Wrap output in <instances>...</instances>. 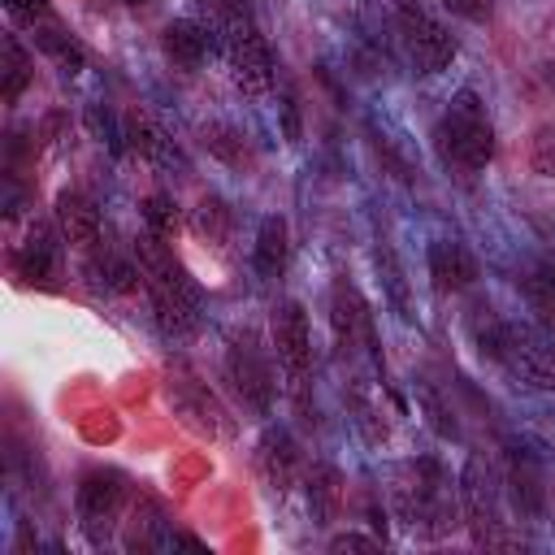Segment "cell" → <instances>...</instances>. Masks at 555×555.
Wrapping results in <instances>:
<instances>
[{
    "label": "cell",
    "instance_id": "obj_1",
    "mask_svg": "<svg viewBox=\"0 0 555 555\" xmlns=\"http://www.w3.org/2000/svg\"><path fill=\"white\" fill-rule=\"evenodd\" d=\"M134 256H139V269H143V282H147L152 312H156L160 330H165L169 338H186V334L199 325V295H195L186 269L173 260L169 238H156V234L147 230V234H139Z\"/></svg>",
    "mask_w": 555,
    "mask_h": 555
},
{
    "label": "cell",
    "instance_id": "obj_2",
    "mask_svg": "<svg viewBox=\"0 0 555 555\" xmlns=\"http://www.w3.org/2000/svg\"><path fill=\"white\" fill-rule=\"evenodd\" d=\"M438 152L447 165L477 173L494 160V121L486 113V104L477 100V91H455L442 121H438Z\"/></svg>",
    "mask_w": 555,
    "mask_h": 555
},
{
    "label": "cell",
    "instance_id": "obj_3",
    "mask_svg": "<svg viewBox=\"0 0 555 555\" xmlns=\"http://www.w3.org/2000/svg\"><path fill=\"white\" fill-rule=\"evenodd\" d=\"M273 347H278V364L286 373V390L299 403V412H308V377H312V330H308V312L295 299H282L273 308Z\"/></svg>",
    "mask_w": 555,
    "mask_h": 555
},
{
    "label": "cell",
    "instance_id": "obj_4",
    "mask_svg": "<svg viewBox=\"0 0 555 555\" xmlns=\"http://www.w3.org/2000/svg\"><path fill=\"white\" fill-rule=\"evenodd\" d=\"M499 364L533 390H555V338L529 321H507L503 330V347H499Z\"/></svg>",
    "mask_w": 555,
    "mask_h": 555
},
{
    "label": "cell",
    "instance_id": "obj_5",
    "mask_svg": "<svg viewBox=\"0 0 555 555\" xmlns=\"http://www.w3.org/2000/svg\"><path fill=\"white\" fill-rule=\"evenodd\" d=\"M225 377L234 382V390L243 395L247 408H256V412H269V408H273V390H278V382H273L269 351L260 347L256 334L243 330V334L230 338V347H225Z\"/></svg>",
    "mask_w": 555,
    "mask_h": 555
},
{
    "label": "cell",
    "instance_id": "obj_6",
    "mask_svg": "<svg viewBox=\"0 0 555 555\" xmlns=\"http://www.w3.org/2000/svg\"><path fill=\"white\" fill-rule=\"evenodd\" d=\"M460 503H464V520L473 529V542L477 546H499L503 542L499 494H494V473L481 455H468V464L460 473Z\"/></svg>",
    "mask_w": 555,
    "mask_h": 555
},
{
    "label": "cell",
    "instance_id": "obj_7",
    "mask_svg": "<svg viewBox=\"0 0 555 555\" xmlns=\"http://www.w3.org/2000/svg\"><path fill=\"white\" fill-rule=\"evenodd\" d=\"M399 43H403L408 61L421 74H438V69H447L455 61V35L442 22H434L429 13L412 9V4L399 9Z\"/></svg>",
    "mask_w": 555,
    "mask_h": 555
},
{
    "label": "cell",
    "instance_id": "obj_8",
    "mask_svg": "<svg viewBox=\"0 0 555 555\" xmlns=\"http://www.w3.org/2000/svg\"><path fill=\"white\" fill-rule=\"evenodd\" d=\"M169 403H173V412L195 429V434H204V438H225L234 425H230V416H225V408L217 403V395L199 382V377H191V373H173L169 377Z\"/></svg>",
    "mask_w": 555,
    "mask_h": 555
},
{
    "label": "cell",
    "instance_id": "obj_9",
    "mask_svg": "<svg viewBox=\"0 0 555 555\" xmlns=\"http://www.w3.org/2000/svg\"><path fill=\"white\" fill-rule=\"evenodd\" d=\"M78 516L82 525L91 529V538L100 542L108 533V525L117 520L121 503H126V477L113 473V468H91L82 481H78Z\"/></svg>",
    "mask_w": 555,
    "mask_h": 555
},
{
    "label": "cell",
    "instance_id": "obj_10",
    "mask_svg": "<svg viewBox=\"0 0 555 555\" xmlns=\"http://www.w3.org/2000/svg\"><path fill=\"white\" fill-rule=\"evenodd\" d=\"M330 325H334V347H338V356H356L360 343H369V347L377 343L369 304L360 299V291H356L347 278L334 282V295H330Z\"/></svg>",
    "mask_w": 555,
    "mask_h": 555
},
{
    "label": "cell",
    "instance_id": "obj_11",
    "mask_svg": "<svg viewBox=\"0 0 555 555\" xmlns=\"http://www.w3.org/2000/svg\"><path fill=\"white\" fill-rule=\"evenodd\" d=\"M256 464H260V477L269 481L273 494H286L299 473H304V451L295 447V438L286 429H264L260 438V451H256Z\"/></svg>",
    "mask_w": 555,
    "mask_h": 555
},
{
    "label": "cell",
    "instance_id": "obj_12",
    "mask_svg": "<svg viewBox=\"0 0 555 555\" xmlns=\"http://www.w3.org/2000/svg\"><path fill=\"white\" fill-rule=\"evenodd\" d=\"M13 269L26 282H52L56 278V269H61V243H56L52 225H43V221L30 225L26 243L13 251Z\"/></svg>",
    "mask_w": 555,
    "mask_h": 555
},
{
    "label": "cell",
    "instance_id": "obj_13",
    "mask_svg": "<svg viewBox=\"0 0 555 555\" xmlns=\"http://www.w3.org/2000/svg\"><path fill=\"white\" fill-rule=\"evenodd\" d=\"M56 230H61V238L69 247L91 251L100 243V212H95V204L87 195H78V191H61L56 195Z\"/></svg>",
    "mask_w": 555,
    "mask_h": 555
},
{
    "label": "cell",
    "instance_id": "obj_14",
    "mask_svg": "<svg viewBox=\"0 0 555 555\" xmlns=\"http://www.w3.org/2000/svg\"><path fill=\"white\" fill-rule=\"evenodd\" d=\"M429 278H434L438 291H464V286L477 282V260H473V251L464 243L438 238L429 247Z\"/></svg>",
    "mask_w": 555,
    "mask_h": 555
},
{
    "label": "cell",
    "instance_id": "obj_15",
    "mask_svg": "<svg viewBox=\"0 0 555 555\" xmlns=\"http://www.w3.org/2000/svg\"><path fill=\"white\" fill-rule=\"evenodd\" d=\"M507 494H512V507L520 520H538L546 512V490H542L538 464L520 451H512V460H507Z\"/></svg>",
    "mask_w": 555,
    "mask_h": 555
},
{
    "label": "cell",
    "instance_id": "obj_16",
    "mask_svg": "<svg viewBox=\"0 0 555 555\" xmlns=\"http://www.w3.org/2000/svg\"><path fill=\"white\" fill-rule=\"evenodd\" d=\"M208 52H212L208 26H199V22H191V17H178V22L165 26V56H169L173 65L199 69V65L208 61Z\"/></svg>",
    "mask_w": 555,
    "mask_h": 555
},
{
    "label": "cell",
    "instance_id": "obj_17",
    "mask_svg": "<svg viewBox=\"0 0 555 555\" xmlns=\"http://www.w3.org/2000/svg\"><path fill=\"white\" fill-rule=\"evenodd\" d=\"M308 507H312V525H334L338 507H343V477L334 464H312L308 468Z\"/></svg>",
    "mask_w": 555,
    "mask_h": 555
},
{
    "label": "cell",
    "instance_id": "obj_18",
    "mask_svg": "<svg viewBox=\"0 0 555 555\" xmlns=\"http://www.w3.org/2000/svg\"><path fill=\"white\" fill-rule=\"evenodd\" d=\"M30 74H35V65H30L26 48L17 43V35H4L0 39V100L13 104L30 87Z\"/></svg>",
    "mask_w": 555,
    "mask_h": 555
},
{
    "label": "cell",
    "instance_id": "obj_19",
    "mask_svg": "<svg viewBox=\"0 0 555 555\" xmlns=\"http://www.w3.org/2000/svg\"><path fill=\"white\" fill-rule=\"evenodd\" d=\"M35 48H39V52L61 69V74H78V69H82V61H87L82 43H78L74 35H65L61 26H52V22L35 26Z\"/></svg>",
    "mask_w": 555,
    "mask_h": 555
},
{
    "label": "cell",
    "instance_id": "obj_20",
    "mask_svg": "<svg viewBox=\"0 0 555 555\" xmlns=\"http://www.w3.org/2000/svg\"><path fill=\"white\" fill-rule=\"evenodd\" d=\"M286 251H291V243H286V221H282V217H264L260 230H256V269H260V278H282Z\"/></svg>",
    "mask_w": 555,
    "mask_h": 555
},
{
    "label": "cell",
    "instance_id": "obj_21",
    "mask_svg": "<svg viewBox=\"0 0 555 555\" xmlns=\"http://www.w3.org/2000/svg\"><path fill=\"white\" fill-rule=\"evenodd\" d=\"M464 321H468V334H473L477 351H481V356H490V360H499V347H503V330H507V321L494 312V304L477 295V299L468 304Z\"/></svg>",
    "mask_w": 555,
    "mask_h": 555
},
{
    "label": "cell",
    "instance_id": "obj_22",
    "mask_svg": "<svg viewBox=\"0 0 555 555\" xmlns=\"http://www.w3.org/2000/svg\"><path fill=\"white\" fill-rule=\"evenodd\" d=\"M199 139H204V147H208L221 165H234V169H247V165H251V147H247V139H243L234 126L208 121V126L199 130Z\"/></svg>",
    "mask_w": 555,
    "mask_h": 555
},
{
    "label": "cell",
    "instance_id": "obj_23",
    "mask_svg": "<svg viewBox=\"0 0 555 555\" xmlns=\"http://www.w3.org/2000/svg\"><path fill=\"white\" fill-rule=\"evenodd\" d=\"M130 134H134V147L156 165V169H165V173H186V156L173 147V139H165L156 126H143V121H134L130 126Z\"/></svg>",
    "mask_w": 555,
    "mask_h": 555
},
{
    "label": "cell",
    "instance_id": "obj_24",
    "mask_svg": "<svg viewBox=\"0 0 555 555\" xmlns=\"http://www.w3.org/2000/svg\"><path fill=\"white\" fill-rule=\"evenodd\" d=\"M230 225H234L230 204L217 199V195H204L199 208H195V217H191V230H195L204 243H217V247H221V243L230 238Z\"/></svg>",
    "mask_w": 555,
    "mask_h": 555
},
{
    "label": "cell",
    "instance_id": "obj_25",
    "mask_svg": "<svg viewBox=\"0 0 555 555\" xmlns=\"http://www.w3.org/2000/svg\"><path fill=\"white\" fill-rule=\"evenodd\" d=\"M373 264H377V273H382V286H386V295H390L395 312H399L403 321H412V295H408L403 269H399V260H395V251H390L386 243H377V247H373Z\"/></svg>",
    "mask_w": 555,
    "mask_h": 555
},
{
    "label": "cell",
    "instance_id": "obj_26",
    "mask_svg": "<svg viewBox=\"0 0 555 555\" xmlns=\"http://www.w3.org/2000/svg\"><path fill=\"white\" fill-rule=\"evenodd\" d=\"M520 291L529 299V308L542 317V325H555V278L546 264H533L520 273Z\"/></svg>",
    "mask_w": 555,
    "mask_h": 555
},
{
    "label": "cell",
    "instance_id": "obj_27",
    "mask_svg": "<svg viewBox=\"0 0 555 555\" xmlns=\"http://www.w3.org/2000/svg\"><path fill=\"white\" fill-rule=\"evenodd\" d=\"M160 529H165L160 507H156L152 499H139V503H134V525H130V533H126V546H130V551H152V546H160Z\"/></svg>",
    "mask_w": 555,
    "mask_h": 555
},
{
    "label": "cell",
    "instance_id": "obj_28",
    "mask_svg": "<svg viewBox=\"0 0 555 555\" xmlns=\"http://www.w3.org/2000/svg\"><path fill=\"white\" fill-rule=\"evenodd\" d=\"M143 221H147V230L156 238H173L182 230V217H178V208H173L169 195H147L143 199Z\"/></svg>",
    "mask_w": 555,
    "mask_h": 555
},
{
    "label": "cell",
    "instance_id": "obj_29",
    "mask_svg": "<svg viewBox=\"0 0 555 555\" xmlns=\"http://www.w3.org/2000/svg\"><path fill=\"white\" fill-rule=\"evenodd\" d=\"M529 165L542 178H555V121H542L529 139Z\"/></svg>",
    "mask_w": 555,
    "mask_h": 555
},
{
    "label": "cell",
    "instance_id": "obj_30",
    "mask_svg": "<svg viewBox=\"0 0 555 555\" xmlns=\"http://www.w3.org/2000/svg\"><path fill=\"white\" fill-rule=\"evenodd\" d=\"M91 269H95L100 282H104L108 291H117V295L134 291V286H139V273H143V269H134V264H126V260H117V256H104V260H95Z\"/></svg>",
    "mask_w": 555,
    "mask_h": 555
},
{
    "label": "cell",
    "instance_id": "obj_31",
    "mask_svg": "<svg viewBox=\"0 0 555 555\" xmlns=\"http://www.w3.org/2000/svg\"><path fill=\"white\" fill-rule=\"evenodd\" d=\"M4 9H9V17L26 22V26L52 22V4H48V0H4Z\"/></svg>",
    "mask_w": 555,
    "mask_h": 555
},
{
    "label": "cell",
    "instance_id": "obj_32",
    "mask_svg": "<svg viewBox=\"0 0 555 555\" xmlns=\"http://www.w3.org/2000/svg\"><path fill=\"white\" fill-rule=\"evenodd\" d=\"M421 403H425V412H429V421H434V429L442 434V438H455V421H451V412L442 408V399L429 390V386H421Z\"/></svg>",
    "mask_w": 555,
    "mask_h": 555
},
{
    "label": "cell",
    "instance_id": "obj_33",
    "mask_svg": "<svg viewBox=\"0 0 555 555\" xmlns=\"http://www.w3.org/2000/svg\"><path fill=\"white\" fill-rule=\"evenodd\" d=\"M442 9H451L464 22H490V0H442Z\"/></svg>",
    "mask_w": 555,
    "mask_h": 555
},
{
    "label": "cell",
    "instance_id": "obj_34",
    "mask_svg": "<svg viewBox=\"0 0 555 555\" xmlns=\"http://www.w3.org/2000/svg\"><path fill=\"white\" fill-rule=\"evenodd\" d=\"M382 542L377 538H364V533H338L330 538V551H377Z\"/></svg>",
    "mask_w": 555,
    "mask_h": 555
},
{
    "label": "cell",
    "instance_id": "obj_35",
    "mask_svg": "<svg viewBox=\"0 0 555 555\" xmlns=\"http://www.w3.org/2000/svg\"><path fill=\"white\" fill-rule=\"evenodd\" d=\"M542 264H546V269H551V278H555V256H551V260H542Z\"/></svg>",
    "mask_w": 555,
    "mask_h": 555
},
{
    "label": "cell",
    "instance_id": "obj_36",
    "mask_svg": "<svg viewBox=\"0 0 555 555\" xmlns=\"http://www.w3.org/2000/svg\"><path fill=\"white\" fill-rule=\"evenodd\" d=\"M126 4H143V0H126Z\"/></svg>",
    "mask_w": 555,
    "mask_h": 555
}]
</instances>
